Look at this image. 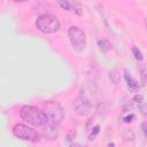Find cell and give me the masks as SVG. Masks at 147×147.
Returning <instances> with one entry per match:
<instances>
[{
	"instance_id": "17",
	"label": "cell",
	"mask_w": 147,
	"mask_h": 147,
	"mask_svg": "<svg viewBox=\"0 0 147 147\" xmlns=\"http://www.w3.org/2000/svg\"><path fill=\"white\" fill-rule=\"evenodd\" d=\"M99 129H100V126L99 125H95L94 127H93V132H92V134H91V140L92 139H94V137L96 136V133L99 132Z\"/></svg>"
},
{
	"instance_id": "12",
	"label": "cell",
	"mask_w": 147,
	"mask_h": 147,
	"mask_svg": "<svg viewBox=\"0 0 147 147\" xmlns=\"http://www.w3.org/2000/svg\"><path fill=\"white\" fill-rule=\"evenodd\" d=\"M132 54H133V56H134V59L137 60V61H142L144 60V55H142V53H141V51L138 48V47H133L132 48Z\"/></svg>"
},
{
	"instance_id": "13",
	"label": "cell",
	"mask_w": 147,
	"mask_h": 147,
	"mask_svg": "<svg viewBox=\"0 0 147 147\" xmlns=\"http://www.w3.org/2000/svg\"><path fill=\"white\" fill-rule=\"evenodd\" d=\"M62 8H64L65 10H75V7H72V5L68 1H59L57 2Z\"/></svg>"
},
{
	"instance_id": "22",
	"label": "cell",
	"mask_w": 147,
	"mask_h": 147,
	"mask_svg": "<svg viewBox=\"0 0 147 147\" xmlns=\"http://www.w3.org/2000/svg\"><path fill=\"white\" fill-rule=\"evenodd\" d=\"M70 147H79V146H78V145H77V144H72V145H71V146H70Z\"/></svg>"
},
{
	"instance_id": "7",
	"label": "cell",
	"mask_w": 147,
	"mask_h": 147,
	"mask_svg": "<svg viewBox=\"0 0 147 147\" xmlns=\"http://www.w3.org/2000/svg\"><path fill=\"white\" fill-rule=\"evenodd\" d=\"M74 109H75V113L79 116H86L91 113V109L92 107L88 106L87 103H85L83 100H80L79 98H77L75 101H74Z\"/></svg>"
},
{
	"instance_id": "6",
	"label": "cell",
	"mask_w": 147,
	"mask_h": 147,
	"mask_svg": "<svg viewBox=\"0 0 147 147\" xmlns=\"http://www.w3.org/2000/svg\"><path fill=\"white\" fill-rule=\"evenodd\" d=\"M41 134L47 140H55L59 137V129L55 124L47 122L44 125H41Z\"/></svg>"
},
{
	"instance_id": "5",
	"label": "cell",
	"mask_w": 147,
	"mask_h": 147,
	"mask_svg": "<svg viewBox=\"0 0 147 147\" xmlns=\"http://www.w3.org/2000/svg\"><path fill=\"white\" fill-rule=\"evenodd\" d=\"M13 133L15 137H17L18 139H22V140H26V141H31V142H37L40 140V134L36 130H33L24 124H16L13 127Z\"/></svg>"
},
{
	"instance_id": "16",
	"label": "cell",
	"mask_w": 147,
	"mask_h": 147,
	"mask_svg": "<svg viewBox=\"0 0 147 147\" xmlns=\"http://www.w3.org/2000/svg\"><path fill=\"white\" fill-rule=\"evenodd\" d=\"M76 137V131L75 130H70L68 133H67V140L68 141H72Z\"/></svg>"
},
{
	"instance_id": "14",
	"label": "cell",
	"mask_w": 147,
	"mask_h": 147,
	"mask_svg": "<svg viewBox=\"0 0 147 147\" xmlns=\"http://www.w3.org/2000/svg\"><path fill=\"white\" fill-rule=\"evenodd\" d=\"M140 75H141L142 85H145V84H146V82H147V70H146V67H145V65H141V69H140Z\"/></svg>"
},
{
	"instance_id": "9",
	"label": "cell",
	"mask_w": 147,
	"mask_h": 147,
	"mask_svg": "<svg viewBox=\"0 0 147 147\" xmlns=\"http://www.w3.org/2000/svg\"><path fill=\"white\" fill-rule=\"evenodd\" d=\"M98 46L102 53H107L110 49V42L107 39H98Z\"/></svg>"
},
{
	"instance_id": "11",
	"label": "cell",
	"mask_w": 147,
	"mask_h": 147,
	"mask_svg": "<svg viewBox=\"0 0 147 147\" xmlns=\"http://www.w3.org/2000/svg\"><path fill=\"white\" fill-rule=\"evenodd\" d=\"M122 138H123L124 141H132V140H134L136 134H134V132L132 130L126 129V130H124V132L122 134Z\"/></svg>"
},
{
	"instance_id": "1",
	"label": "cell",
	"mask_w": 147,
	"mask_h": 147,
	"mask_svg": "<svg viewBox=\"0 0 147 147\" xmlns=\"http://www.w3.org/2000/svg\"><path fill=\"white\" fill-rule=\"evenodd\" d=\"M20 116L23 121L34 126H41L45 123H47V118L42 110L33 106H23L20 110Z\"/></svg>"
},
{
	"instance_id": "8",
	"label": "cell",
	"mask_w": 147,
	"mask_h": 147,
	"mask_svg": "<svg viewBox=\"0 0 147 147\" xmlns=\"http://www.w3.org/2000/svg\"><path fill=\"white\" fill-rule=\"evenodd\" d=\"M124 77H125V80H126V83H127V87H129V90H130L131 92H137V91L139 90L140 86L138 85L137 80L133 79V78L131 77L130 72H129L126 69L124 70Z\"/></svg>"
},
{
	"instance_id": "19",
	"label": "cell",
	"mask_w": 147,
	"mask_h": 147,
	"mask_svg": "<svg viewBox=\"0 0 147 147\" xmlns=\"http://www.w3.org/2000/svg\"><path fill=\"white\" fill-rule=\"evenodd\" d=\"M131 118H134V115H130V116H126V117L124 118V122H125V123H129V122H131V121H132Z\"/></svg>"
},
{
	"instance_id": "23",
	"label": "cell",
	"mask_w": 147,
	"mask_h": 147,
	"mask_svg": "<svg viewBox=\"0 0 147 147\" xmlns=\"http://www.w3.org/2000/svg\"><path fill=\"white\" fill-rule=\"evenodd\" d=\"M83 147H86V146H83Z\"/></svg>"
},
{
	"instance_id": "10",
	"label": "cell",
	"mask_w": 147,
	"mask_h": 147,
	"mask_svg": "<svg viewBox=\"0 0 147 147\" xmlns=\"http://www.w3.org/2000/svg\"><path fill=\"white\" fill-rule=\"evenodd\" d=\"M109 78L110 80L114 83V84H118L119 79H121V75H119V71L117 69H113L109 71Z\"/></svg>"
},
{
	"instance_id": "15",
	"label": "cell",
	"mask_w": 147,
	"mask_h": 147,
	"mask_svg": "<svg viewBox=\"0 0 147 147\" xmlns=\"http://www.w3.org/2000/svg\"><path fill=\"white\" fill-rule=\"evenodd\" d=\"M133 101L136 103H138V105H141V103H144V96L141 94H136L133 96Z\"/></svg>"
},
{
	"instance_id": "21",
	"label": "cell",
	"mask_w": 147,
	"mask_h": 147,
	"mask_svg": "<svg viewBox=\"0 0 147 147\" xmlns=\"http://www.w3.org/2000/svg\"><path fill=\"white\" fill-rule=\"evenodd\" d=\"M115 145H114V142H110V144H108V147H114Z\"/></svg>"
},
{
	"instance_id": "20",
	"label": "cell",
	"mask_w": 147,
	"mask_h": 147,
	"mask_svg": "<svg viewBox=\"0 0 147 147\" xmlns=\"http://www.w3.org/2000/svg\"><path fill=\"white\" fill-rule=\"evenodd\" d=\"M142 132H144V136L146 137V123H142Z\"/></svg>"
},
{
	"instance_id": "18",
	"label": "cell",
	"mask_w": 147,
	"mask_h": 147,
	"mask_svg": "<svg viewBox=\"0 0 147 147\" xmlns=\"http://www.w3.org/2000/svg\"><path fill=\"white\" fill-rule=\"evenodd\" d=\"M93 122H94V117H91V118L87 121V124H86V129H87V130L91 129V124H93Z\"/></svg>"
},
{
	"instance_id": "4",
	"label": "cell",
	"mask_w": 147,
	"mask_h": 147,
	"mask_svg": "<svg viewBox=\"0 0 147 147\" xmlns=\"http://www.w3.org/2000/svg\"><path fill=\"white\" fill-rule=\"evenodd\" d=\"M68 37L71 42V46L76 52H82L84 51L86 46V34L85 32L77 28V26H71L68 30Z\"/></svg>"
},
{
	"instance_id": "3",
	"label": "cell",
	"mask_w": 147,
	"mask_h": 147,
	"mask_svg": "<svg viewBox=\"0 0 147 147\" xmlns=\"http://www.w3.org/2000/svg\"><path fill=\"white\" fill-rule=\"evenodd\" d=\"M36 26L42 33H55L60 29V21L55 15L44 14L37 18Z\"/></svg>"
},
{
	"instance_id": "2",
	"label": "cell",
	"mask_w": 147,
	"mask_h": 147,
	"mask_svg": "<svg viewBox=\"0 0 147 147\" xmlns=\"http://www.w3.org/2000/svg\"><path fill=\"white\" fill-rule=\"evenodd\" d=\"M42 113L45 114L46 118H47V122L48 123H52V124H60L64 117V113H63V109L61 107V105L56 101H47L44 103L42 106Z\"/></svg>"
}]
</instances>
